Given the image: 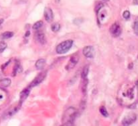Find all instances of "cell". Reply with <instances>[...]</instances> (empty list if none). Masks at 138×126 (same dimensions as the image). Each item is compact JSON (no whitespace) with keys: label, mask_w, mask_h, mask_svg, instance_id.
Instances as JSON below:
<instances>
[{"label":"cell","mask_w":138,"mask_h":126,"mask_svg":"<svg viewBox=\"0 0 138 126\" xmlns=\"http://www.w3.org/2000/svg\"><path fill=\"white\" fill-rule=\"evenodd\" d=\"M102 7H103V3H99L98 4H96V7H95V11L96 12V13L98 12L99 10H100Z\"/></svg>","instance_id":"obj_21"},{"label":"cell","mask_w":138,"mask_h":126,"mask_svg":"<svg viewBox=\"0 0 138 126\" xmlns=\"http://www.w3.org/2000/svg\"><path fill=\"white\" fill-rule=\"evenodd\" d=\"M77 115V110L74 107H69L67 109L63 117V121L64 122H73L75 119V116Z\"/></svg>","instance_id":"obj_2"},{"label":"cell","mask_w":138,"mask_h":126,"mask_svg":"<svg viewBox=\"0 0 138 126\" xmlns=\"http://www.w3.org/2000/svg\"><path fill=\"white\" fill-rule=\"evenodd\" d=\"M73 43H74V41L72 40H66V41L61 42L57 46V53L59 54H65L71 49V47L73 46Z\"/></svg>","instance_id":"obj_1"},{"label":"cell","mask_w":138,"mask_h":126,"mask_svg":"<svg viewBox=\"0 0 138 126\" xmlns=\"http://www.w3.org/2000/svg\"><path fill=\"white\" fill-rule=\"evenodd\" d=\"M46 75H47V72H41V73H40V74L33 80V81L32 82L30 86L31 87V88H32V87L36 86L38 84H39L40 83H41V82L43 81V79L45 78Z\"/></svg>","instance_id":"obj_6"},{"label":"cell","mask_w":138,"mask_h":126,"mask_svg":"<svg viewBox=\"0 0 138 126\" xmlns=\"http://www.w3.org/2000/svg\"><path fill=\"white\" fill-rule=\"evenodd\" d=\"M137 119V115L135 113H129L126 115L122 121V125L123 126H130L133 124Z\"/></svg>","instance_id":"obj_3"},{"label":"cell","mask_w":138,"mask_h":126,"mask_svg":"<svg viewBox=\"0 0 138 126\" xmlns=\"http://www.w3.org/2000/svg\"><path fill=\"white\" fill-rule=\"evenodd\" d=\"M130 12H129V11H128V10H125V11L123 12V18H124L125 19H126V20L129 19V18H130Z\"/></svg>","instance_id":"obj_20"},{"label":"cell","mask_w":138,"mask_h":126,"mask_svg":"<svg viewBox=\"0 0 138 126\" xmlns=\"http://www.w3.org/2000/svg\"><path fill=\"white\" fill-rule=\"evenodd\" d=\"M61 126H74V123L73 122L69 121V122H64V123H63Z\"/></svg>","instance_id":"obj_22"},{"label":"cell","mask_w":138,"mask_h":126,"mask_svg":"<svg viewBox=\"0 0 138 126\" xmlns=\"http://www.w3.org/2000/svg\"><path fill=\"white\" fill-rule=\"evenodd\" d=\"M61 26L59 23H54L51 26V30L53 32H57L60 30Z\"/></svg>","instance_id":"obj_18"},{"label":"cell","mask_w":138,"mask_h":126,"mask_svg":"<svg viewBox=\"0 0 138 126\" xmlns=\"http://www.w3.org/2000/svg\"><path fill=\"white\" fill-rule=\"evenodd\" d=\"M45 64H46L45 59H38V60L36 61V64H35V66H36V68L38 70H41L45 67Z\"/></svg>","instance_id":"obj_10"},{"label":"cell","mask_w":138,"mask_h":126,"mask_svg":"<svg viewBox=\"0 0 138 126\" xmlns=\"http://www.w3.org/2000/svg\"><path fill=\"white\" fill-rule=\"evenodd\" d=\"M99 110H100L101 113L102 114V115H103L104 117H107L108 116V111H107V109H106V108L104 107V106H101V107H100V109H99Z\"/></svg>","instance_id":"obj_16"},{"label":"cell","mask_w":138,"mask_h":126,"mask_svg":"<svg viewBox=\"0 0 138 126\" xmlns=\"http://www.w3.org/2000/svg\"><path fill=\"white\" fill-rule=\"evenodd\" d=\"M45 18L47 22H51L53 20V12L50 8H46L44 12Z\"/></svg>","instance_id":"obj_7"},{"label":"cell","mask_w":138,"mask_h":126,"mask_svg":"<svg viewBox=\"0 0 138 126\" xmlns=\"http://www.w3.org/2000/svg\"><path fill=\"white\" fill-rule=\"evenodd\" d=\"M88 72H89V66L87 65V66H84L82 70V79H86L87 77V75L88 74Z\"/></svg>","instance_id":"obj_14"},{"label":"cell","mask_w":138,"mask_h":126,"mask_svg":"<svg viewBox=\"0 0 138 126\" xmlns=\"http://www.w3.org/2000/svg\"><path fill=\"white\" fill-rule=\"evenodd\" d=\"M30 94V90L29 89H25L20 93V103H22L24 100H25L26 98Z\"/></svg>","instance_id":"obj_11"},{"label":"cell","mask_w":138,"mask_h":126,"mask_svg":"<svg viewBox=\"0 0 138 126\" xmlns=\"http://www.w3.org/2000/svg\"><path fill=\"white\" fill-rule=\"evenodd\" d=\"M104 1H107V0H104Z\"/></svg>","instance_id":"obj_28"},{"label":"cell","mask_w":138,"mask_h":126,"mask_svg":"<svg viewBox=\"0 0 138 126\" xmlns=\"http://www.w3.org/2000/svg\"><path fill=\"white\" fill-rule=\"evenodd\" d=\"M7 47V43L4 41H1L0 42V54L2 53L6 49Z\"/></svg>","instance_id":"obj_19"},{"label":"cell","mask_w":138,"mask_h":126,"mask_svg":"<svg viewBox=\"0 0 138 126\" xmlns=\"http://www.w3.org/2000/svg\"><path fill=\"white\" fill-rule=\"evenodd\" d=\"M36 38V40H37L41 44H45L46 43V38H45V35L42 32H40V31H37L35 35Z\"/></svg>","instance_id":"obj_8"},{"label":"cell","mask_w":138,"mask_h":126,"mask_svg":"<svg viewBox=\"0 0 138 126\" xmlns=\"http://www.w3.org/2000/svg\"><path fill=\"white\" fill-rule=\"evenodd\" d=\"M13 35H14V33L11 31H6L5 33H2V35H1V37L3 40H8V39H9V38L12 37Z\"/></svg>","instance_id":"obj_12"},{"label":"cell","mask_w":138,"mask_h":126,"mask_svg":"<svg viewBox=\"0 0 138 126\" xmlns=\"http://www.w3.org/2000/svg\"><path fill=\"white\" fill-rule=\"evenodd\" d=\"M134 31H135V33L136 35H137V21H135V23H134Z\"/></svg>","instance_id":"obj_23"},{"label":"cell","mask_w":138,"mask_h":126,"mask_svg":"<svg viewBox=\"0 0 138 126\" xmlns=\"http://www.w3.org/2000/svg\"><path fill=\"white\" fill-rule=\"evenodd\" d=\"M134 3L135 5H137V0H134Z\"/></svg>","instance_id":"obj_26"},{"label":"cell","mask_w":138,"mask_h":126,"mask_svg":"<svg viewBox=\"0 0 138 126\" xmlns=\"http://www.w3.org/2000/svg\"><path fill=\"white\" fill-rule=\"evenodd\" d=\"M18 110H19V107H14V109H10L9 110H8V112L7 113L6 115L8 116V117H10V116H12V115H14V114L16 113L17 112V111Z\"/></svg>","instance_id":"obj_17"},{"label":"cell","mask_w":138,"mask_h":126,"mask_svg":"<svg viewBox=\"0 0 138 126\" xmlns=\"http://www.w3.org/2000/svg\"><path fill=\"white\" fill-rule=\"evenodd\" d=\"M2 98H3V96H2V95H0V100L2 99Z\"/></svg>","instance_id":"obj_27"},{"label":"cell","mask_w":138,"mask_h":126,"mask_svg":"<svg viewBox=\"0 0 138 126\" xmlns=\"http://www.w3.org/2000/svg\"><path fill=\"white\" fill-rule=\"evenodd\" d=\"M11 79H8V78H5V79H3L0 81V84L3 87H8L11 85Z\"/></svg>","instance_id":"obj_13"},{"label":"cell","mask_w":138,"mask_h":126,"mask_svg":"<svg viewBox=\"0 0 138 126\" xmlns=\"http://www.w3.org/2000/svg\"><path fill=\"white\" fill-rule=\"evenodd\" d=\"M78 62V57L76 56H74L73 57H71L69 63H68V66H67V69L68 68V69H71L72 68H74L75 66Z\"/></svg>","instance_id":"obj_9"},{"label":"cell","mask_w":138,"mask_h":126,"mask_svg":"<svg viewBox=\"0 0 138 126\" xmlns=\"http://www.w3.org/2000/svg\"><path fill=\"white\" fill-rule=\"evenodd\" d=\"M30 31H27L26 32V33L25 34V37H28V36H29V35H30Z\"/></svg>","instance_id":"obj_24"},{"label":"cell","mask_w":138,"mask_h":126,"mask_svg":"<svg viewBox=\"0 0 138 126\" xmlns=\"http://www.w3.org/2000/svg\"><path fill=\"white\" fill-rule=\"evenodd\" d=\"M42 25H43V22L41 21H38V22H35V24H34V25H33L32 27V28L34 29V30H38L39 28H41V27H42Z\"/></svg>","instance_id":"obj_15"},{"label":"cell","mask_w":138,"mask_h":126,"mask_svg":"<svg viewBox=\"0 0 138 126\" xmlns=\"http://www.w3.org/2000/svg\"><path fill=\"white\" fill-rule=\"evenodd\" d=\"M3 21H4L3 19H0V25H2V24L3 23Z\"/></svg>","instance_id":"obj_25"},{"label":"cell","mask_w":138,"mask_h":126,"mask_svg":"<svg viewBox=\"0 0 138 126\" xmlns=\"http://www.w3.org/2000/svg\"><path fill=\"white\" fill-rule=\"evenodd\" d=\"M110 32L114 37L119 36L121 33V27L118 23L115 22L111 26L110 28Z\"/></svg>","instance_id":"obj_5"},{"label":"cell","mask_w":138,"mask_h":126,"mask_svg":"<svg viewBox=\"0 0 138 126\" xmlns=\"http://www.w3.org/2000/svg\"><path fill=\"white\" fill-rule=\"evenodd\" d=\"M83 54L88 59H93L95 56V50L92 46H86L83 49Z\"/></svg>","instance_id":"obj_4"}]
</instances>
